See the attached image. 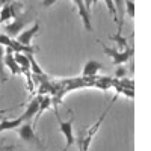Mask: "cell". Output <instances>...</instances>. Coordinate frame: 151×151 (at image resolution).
<instances>
[{"label": "cell", "mask_w": 151, "mask_h": 151, "mask_svg": "<svg viewBox=\"0 0 151 151\" xmlns=\"http://www.w3.org/2000/svg\"><path fill=\"white\" fill-rule=\"evenodd\" d=\"M109 40L116 44V48H118V50H127V48L130 47L129 40H127L125 36H122V30H116L115 35H110V36H109Z\"/></svg>", "instance_id": "obj_11"}, {"label": "cell", "mask_w": 151, "mask_h": 151, "mask_svg": "<svg viewBox=\"0 0 151 151\" xmlns=\"http://www.w3.org/2000/svg\"><path fill=\"white\" fill-rule=\"evenodd\" d=\"M33 15H32V11H27V12H24V14H20L17 15L14 20H12L11 23H5V35H8L9 38H17V35L24 30L27 27V24H30L33 21Z\"/></svg>", "instance_id": "obj_2"}, {"label": "cell", "mask_w": 151, "mask_h": 151, "mask_svg": "<svg viewBox=\"0 0 151 151\" xmlns=\"http://www.w3.org/2000/svg\"><path fill=\"white\" fill-rule=\"evenodd\" d=\"M71 2L76 5V8H77V14H79V18L83 23L85 30L86 32H92L94 27H92V23H91V12L85 8L83 0H71Z\"/></svg>", "instance_id": "obj_6"}, {"label": "cell", "mask_w": 151, "mask_h": 151, "mask_svg": "<svg viewBox=\"0 0 151 151\" xmlns=\"http://www.w3.org/2000/svg\"><path fill=\"white\" fill-rule=\"evenodd\" d=\"M103 70V64L98 62L95 59H91L88 60L86 64L83 65V70H82V77H97L98 73Z\"/></svg>", "instance_id": "obj_7"}, {"label": "cell", "mask_w": 151, "mask_h": 151, "mask_svg": "<svg viewBox=\"0 0 151 151\" xmlns=\"http://www.w3.org/2000/svg\"><path fill=\"white\" fill-rule=\"evenodd\" d=\"M103 3L106 5V8H107V11H109V14H110V17H112L113 23L118 24V14H116L115 6H113V2H112V0H103Z\"/></svg>", "instance_id": "obj_14"}, {"label": "cell", "mask_w": 151, "mask_h": 151, "mask_svg": "<svg viewBox=\"0 0 151 151\" xmlns=\"http://www.w3.org/2000/svg\"><path fill=\"white\" fill-rule=\"evenodd\" d=\"M56 2L58 0H42L41 5H42V8H50V6H53Z\"/></svg>", "instance_id": "obj_19"}, {"label": "cell", "mask_w": 151, "mask_h": 151, "mask_svg": "<svg viewBox=\"0 0 151 151\" xmlns=\"http://www.w3.org/2000/svg\"><path fill=\"white\" fill-rule=\"evenodd\" d=\"M55 115H56V121H58V127L59 132L62 133V136L65 137V147L62 151H68L74 144H76V134H74V115L70 119H62L59 115V109L58 106H55Z\"/></svg>", "instance_id": "obj_1"}, {"label": "cell", "mask_w": 151, "mask_h": 151, "mask_svg": "<svg viewBox=\"0 0 151 151\" xmlns=\"http://www.w3.org/2000/svg\"><path fill=\"white\" fill-rule=\"evenodd\" d=\"M38 107H40V98H38V95L35 98H32L29 104L26 106V110H24L21 113V118L24 119V122H30L38 113Z\"/></svg>", "instance_id": "obj_8"}, {"label": "cell", "mask_w": 151, "mask_h": 151, "mask_svg": "<svg viewBox=\"0 0 151 151\" xmlns=\"http://www.w3.org/2000/svg\"><path fill=\"white\" fill-rule=\"evenodd\" d=\"M5 55H6L5 47L0 45V82H2V83H5V80H6V76H5V65H3Z\"/></svg>", "instance_id": "obj_15"}, {"label": "cell", "mask_w": 151, "mask_h": 151, "mask_svg": "<svg viewBox=\"0 0 151 151\" xmlns=\"http://www.w3.org/2000/svg\"><path fill=\"white\" fill-rule=\"evenodd\" d=\"M125 15H127L130 20L134 18V14H136V11H134V2L133 0H125Z\"/></svg>", "instance_id": "obj_16"}, {"label": "cell", "mask_w": 151, "mask_h": 151, "mask_svg": "<svg viewBox=\"0 0 151 151\" xmlns=\"http://www.w3.org/2000/svg\"><path fill=\"white\" fill-rule=\"evenodd\" d=\"M11 50H12V53H23V55H35L36 52V48L32 47V45H23L20 44L17 40H14V38H11V41L8 42V45Z\"/></svg>", "instance_id": "obj_9"}, {"label": "cell", "mask_w": 151, "mask_h": 151, "mask_svg": "<svg viewBox=\"0 0 151 151\" xmlns=\"http://www.w3.org/2000/svg\"><path fill=\"white\" fill-rule=\"evenodd\" d=\"M125 76H127V68L122 67V65H118L116 70H115V79H124Z\"/></svg>", "instance_id": "obj_17"}, {"label": "cell", "mask_w": 151, "mask_h": 151, "mask_svg": "<svg viewBox=\"0 0 151 151\" xmlns=\"http://www.w3.org/2000/svg\"><path fill=\"white\" fill-rule=\"evenodd\" d=\"M27 56H29V62H30V74L33 76V77H47V74L44 73L41 65L38 64L35 56L33 55H27Z\"/></svg>", "instance_id": "obj_12"}, {"label": "cell", "mask_w": 151, "mask_h": 151, "mask_svg": "<svg viewBox=\"0 0 151 151\" xmlns=\"http://www.w3.org/2000/svg\"><path fill=\"white\" fill-rule=\"evenodd\" d=\"M40 30H41V24L38 23V21H35L30 27H26L24 30H21L18 35H17V38H14V40H17L20 44H23V45H32V42H33V38L40 33Z\"/></svg>", "instance_id": "obj_5"}, {"label": "cell", "mask_w": 151, "mask_h": 151, "mask_svg": "<svg viewBox=\"0 0 151 151\" xmlns=\"http://www.w3.org/2000/svg\"><path fill=\"white\" fill-rule=\"evenodd\" d=\"M101 48H103V53L106 56H109L112 59V64L113 65H124L133 58V53H134V48L130 45L127 50H118L115 47H109V45H104L101 42Z\"/></svg>", "instance_id": "obj_3"}, {"label": "cell", "mask_w": 151, "mask_h": 151, "mask_svg": "<svg viewBox=\"0 0 151 151\" xmlns=\"http://www.w3.org/2000/svg\"><path fill=\"white\" fill-rule=\"evenodd\" d=\"M97 3H98V0H83V5H85V8H86L88 11H89V12L92 11V8H94Z\"/></svg>", "instance_id": "obj_18"}, {"label": "cell", "mask_w": 151, "mask_h": 151, "mask_svg": "<svg viewBox=\"0 0 151 151\" xmlns=\"http://www.w3.org/2000/svg\"><path fill=\"white\" fill-rule=\"evenodd\" d=\"M15 132H17V134L20 136V139L24 141L26 144L35 145V147H38V148H44L42 141L40 139V137H38L36 130L32 127V124H30V122H24V124H21Z\"/></svg>", "instance_id": "obj_4"}, {"label": "cell", "mask_w": 151, "mask_h": 151, "mask_svg": "<svg viewBox=\"0 0 151 151\" xmlns=\"http://www.w3.org/2000/svg\"><path fill=\"white\" fill-rule=\"evenodd\" d=\"M0 33H2V32H0Z\"/></svg>", "instance_id": "obj_20"}, {"label": "cell", "mask_w": 151, "mask_h": 151, "mask_svg": "<svg viewBox=\"0 0 151 151\" xmlns=\"http://www.w3.org/2000/svg\"><path fill=\"white\" fill-rule=\"evenodd\" d=\"M3 65L11 71L12 76H21V70H20L18 64H17L15 59H14V53H6V55H5Z\"/></svg>", "instance_id": "obj_10"}, {"label": "cell", "mask_w": 151, "mask_h": 151, "mask_svg": "<svg viewBox=\"0 0 151 151\" xmlns=\"http://www.w3.org/2000/svg\"><path fill=\"white\" fill-rule=\"evenodd\" d=\"M11 18H14L12 11H11V6L9 5H3L2 8H0V23H6Z\"/></svg>", "instance_id": "obj_13"}]
</instances>
